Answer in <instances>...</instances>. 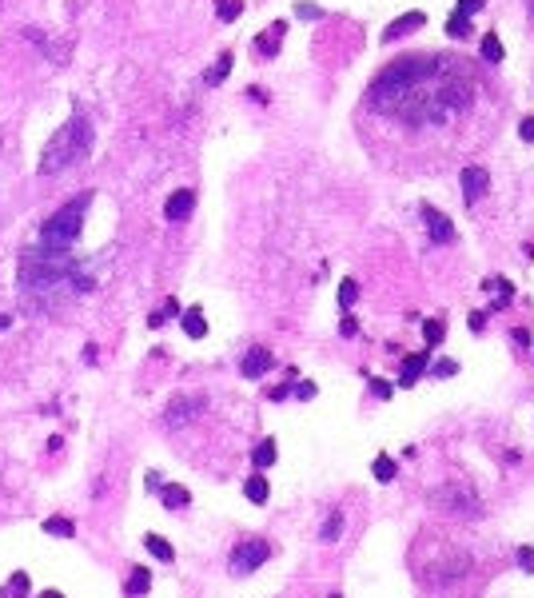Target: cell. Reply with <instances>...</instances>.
Returning <instances> with one entry per match:
<instances>
[{
    "label": "cell",
    "instance_id": "6da1fadb",
    "mask_svg": "<svg viewBox=\"0 0 534 598\" xmlns=\"http://www.w3.org/2000/svg\"><path fill=\"white\" fill-rule=\"evenodd\" d=\"M466 60H451L439 52H415L387 64L367 88V108L387 120H403L419 132L451 128L474 104V80L463 68Z\"/></svg>",
    "mask_w": 534,
    "mask_h": 598
},
{
    "label": "cell",
    "instance_id": "7a4b0ae2",
    "mask_svg": "<svg viewBox=\"0 0 534 598\" xmlns=\"http://www.w3.org/2000/svg\"><path fill=\"white\" fill-rule=\"evenodd\" d=\"M88 267L76 260L72 252H56V247H32L21 264V292L28 304H36L41 311H56L72 299V295L92 292Z\"/></svg>",
    "mask_w": 534,
    "mask_h": 598
},
{
    "label": "cell",
    "instance_id": "3957f363",
    "mask_svg": "<svg viewBox=\"0 0 534 598\" xmlns=\"http://www.w3.org/2000/svg\"><path fill=\"white\" fill-rule=\"evenodd\" d=\"M88 148H92V128H88V120H84V116H72L60 132L48 140V148L41 152V172H44V176L64 172V168H72V164H80L84 156H88Z\"/></svg>",
    "mask_w": 534,
    "mask_h": 598
},
{
    "label": "cell",
    "instance_id": "277c9868",
    "mask_svg": "<svg viewBox=\"0 0 534 598\" xmlns=\"http://www.w3.org/2000/svg\"><path fill=\"white\" fill-rule=\"evenodd\" d=\"M88 200H92V196L84 192V196H76V200L64 203L60 212H56V215H52V220L41 228V235H36V247H56V252H72V244L80 240Z\"/></svg>",
    "mask_w": 534,
    "mask_h": 598
},
{
    "label": "cell",
    "instance_id": "5b68a950",
    "mask_svg": "<svg viewBox=\"0 0 534 598\" xmlns=\"http://www.w3.org/2000/svg\"><path fill=\"white\" fill-rule=\"evenodd\" d=\"M267 558H272V543L267 538H243V543H235L228 567H232L235 578H243V575H255Z\"/></svg>",
    "mask_w": 534,
    "mask_h": 598
},
{
    "label": "cell",
    "instance_id": "8992f818",
    "mask_svg": "<svg viewBox=\"0 0 534 598\" xmlns=\"http://www.w3.org/2000/svg\"><path fill=\"white\" fill-rule=\"evenodd\" d=\"M419 212H423L427 235H431L434 244H454V223L447 220V215L439 212V208H431V203H423V208H419Z\"/></svg>",
    "mask_w": 534,
    "mask_h": 598
},
{
    "label": "cell",
    "instance_id": "52a82bcc",
    "mask_svg": "<svg viewBox=\"0 0 534 598\" xmlns=\"http://www.w3.org/2000/svg\"><path fill=\"white\" fill-rule=\"evenodd\" d=\"M459 180H463V196H466V203H479L486 192H491V176H486L483 168H474V164H466L463 172H459Z\"/></svg>",
    "mask_w": 534,
    "mask_h": 598
},
{
    "label": "cell",
    "instance_id": "ba28073f",
    "mask_svg": "<svg viewBox=\"0 0 534 598\" xmlns=\"http://www.w3.org/2000/svg\"><path fill=\"white\" fill-rule=\"evenodd\" d=\"M272 363H275V355L267 351V347H252V351L243 355L240 375H243V379H263L267 371H272Z\"/></svg>",
    "mask_w": 534,
    "mask_h": 598
},
{
    "label": "cell",
    "instance_id": "9c48e42d",
    "mask_svg": "<svg viewBox=\"0 0 534 598\" xmlns=\"http://www.w3.org/2000/svg\"><path fill=\"white\" fill-rule=\"evenodd\" d=\"M200 407H203V399H188V395L171 399L168 411H164V423H168V427H183L188 419L196 415V411H200Z\"/></svg>",
    "mask_w": 534,
    "mask_h": 598
},
{
    "label": "cell",
    "instance_id": "30bf717a",
    "mask_svg": "<svg viewBox=\"0 0 534 598\" xmlns=\"http://www.w3.org/2000/svg\"><path fill=\"white\" fill-rule=\"evenodd\" d=\"M192 208H196V192L192 188H180V192H171V200L164 203V215H168L171 223H180V220L192 215Z\"/></svg>",
    "mask_w": 534,
    "mask_h": 598
},
{
    "label": "cell",
    "instance_id": "8fae6325",
    "mask_svg": "<svg viewBox=\"0 0 534 598\" xmlns=\"http://www.w3.org/2000/svg\"><path fill=\"white\" fill-rule=\"evenodd\" d=\"M427 367H431V351H415V355H407V359H403V371H399V387H415Z\"/></svg>",
    "mask_w": 534,
    "mask_h": 598
},
{
    "label": "cell",
    "instance_id": "7c38bea8",
    "mask_svg": "<svg viewBox=\"0 0 534 598\" xmlns=\"http://www.w3.org/2000/svg\"><path fill=\"white\" fill-rule=\"evenodd\" d=\"M151 590V570L148 567H132L128 582H124V594L128 598H144Z\"/></svg>",
    "mask_w": 534,
    "mask_h": 598
},
{
    "label": "cell",
    "instance_id": "4fadbf2b",
    "mask_svg": "<svg viewBox=\"0 0 534 598\" xmlns=\"http://www.w3.org/2000/svg\"><path fill=\"white\" fill-rule=\"evenodd\" d=\"M427 16L423 12H407V16H399V21H391V28L383 32V41H395V36H407L411 28H423Z\"/></svg>",
    "mask_w": 534,
    "mask_h": 598
},
{
    "label": "cell",
    "instance_id": "5bb4252c",
    "mask_svg": "<svg viewBox=\"0 0 534 598\" xmlns=\"http://www.w3.org/2000/svg\"><path fill=\"white\" fill-rule=\"evenodd\" d=\"M180 324H183V335H188V339H203V335H208V319H203L200 307H188Z\"/></svg>",
    "mask_w": 534,
    "mask_h": 598
},
{
    "label": "cell",
    "instance_id": "9a60e30c",
    "mask_svg": "<svg viewBox=\"0 0 534 598\" xmlns=\"http://www.w3.org/2000/svg\"><path fill=\"white\" fill-rule=\"evenodd\" d=\"M279 41H283V21H275L272 28L255 41V52H260V56H275V52H279Z\"/></svg>",
    "mask_w": 534,
    "mask_h": 598
},
{
    "label": "cell",
    "instance_id": "2e32d148",
    "mask_svg": "<svg viewBox=\"0 0 534 598\" xmlns=\"http://www.w3.org/2000/svg\"><path fill=\"white\" fill-rule=\"evenodd\" d=\"M160 498H164V507H168V511H183L188 503H192V495H188L183 487H176V483H164Z\"/></svg>",
    "mask_w": 534,
    "mask_h": 598
},
{
    "label": "cell",
    "instance_id": "e0dca14e",
    "mask_svg": "<svg viewBox=\"0 0 534 598\" xmlns=\"http://www.w3.org/2000/svg\"><path fill=\"white\" fill-rule=\"evenodd\" d=\"M243 495L252 498L255 507H260V503H267V495H272V487H267V479H263V471H255V475L247 479V483H243Z\"/></svg>",
    "mask_w": 534,
    "mask_h": 598
},
{
    "label": "cell",
    "instance_id": "ac0fdd59",
    "mask_svg": "<svg viewBox=\"0 0 534 598\" xmlns=\"http://www.w3.org/2000/svg\"><path fill=\"white\" fill-rule=\"evenodd\" d=\"M252 463H255V471H267V466L275 463V439H263V443H255Z\"/></svg>",
    "mask_w": 534,
    "mask_h": 598
},
{
    "label": "cell",
    "instance_id": "d6986e66",
    "mask_svg": "<svg viewBox=\"0 0 534 598\" xmlns=\"http://www.w3.org/2000/svg\"><path fill=\"white\" fill-rule=\"evenodd\" d=\"M44 530H48L52 538H72V535H76V523H72V518L52 515V518H44Z\"/></svg>",
    "mask_w": 534,
    "mask_h": 598
},
{
    "label": "cell",
    "instance_id": "ffe728a7",
    "mask_svg": "<svg viewBox=\"0 0 534 598\" xmlns=\"http://www.w3.org/2000/svg\"><path fill=\"white\" fill-rule=\"evenodd\" d=\"M228 72H232V52H223L220 60H215V68H208V72H203V84H208V88H215V84H220L223 76H228Z\"/></svg>",
    "mask_w": 534,
    "mask_h": 598
},
{
    "label": "cell",
    "instance_id": "44dd1931",
    "mask_svg": "<svg viewBox=\"0 0 534 598\" xmlns=\"http://www.w3.org/2000/svg\"><path fill=\"white\" fill-rule=\"evenodd\" d=\"M144 547L160 558V562H171V558H176V550L168 547V538H160V535H144Z\"/></svg>",
    "mask_w": 534,
    "mask_h": 598
},
{
    "label": "cell",
    "instance_id": "7402d4cb",
    "mask_svg": "<svg viewBox=\"0 0 534 598\" xmlns=\"http://www.w3.org/2000/svg\"><path fill=\"white\" fill-rule=\"evenodd\" d=\"M503 56H506V52H503V41H498L494 32H486V36H483V60H486V64H503Z\"/></svg>",
    "mask_w": 534,
    "mask_h": 598
},
{
    "label": "cell",
    "instance_id": "603a6c76",
    "mask_svg": "<svg viewBox=\"0 0 534 598\" xmlns=\"http://www.w3.org/2000/svg\"><path fill=\"white\" fill-rule=\"evenodd\" d=\"M486 287H494V311H498V307H506V304H511V295H514V287H511V279H503V275H498V279H494V284H491V279H486Z\"/></svg>",
    "mask_w": 534,
    "mask_h": 598
},
{
    "label": "cell",
    "instance_id": "cb8c5ba5",
    "mask_svg": "<svg viewBox=\"0 0 534 598\" xmlns=\"http://www.w3.org/2000/svg\"><path fill=\"white\" fill-rule=\"evenodd\" d=\"M423 339H427V347H439L447 339V324H443V319H427V324H423Z\"/></svg>",
    "mask_w": 534,
    "mask_h": 598
},
{
    "label": "cell",
    "instance_id": "d4e9b609",
    "mask_svg": "<svg viewBox=\"0 0 534 598\" xmlns=\"http://www.w3.org/2000/svg\"><path fill=\"white\" fill-rule=\"evenodd\" d=\"M447 36H451V41H466V36H471V16H459V12H454L451 21H447Z\"/></svg>",
    "mask_w": 534,
    "mask_h": 598
},
{
    "label": "cell",
    "instance_id": "484cf974",
    "mask_svg": "<svg viewBox=\"0 0 534 598\" xmlns=\"http://www.w3.org/2000/svg\"><path fill=\"white\" fill-rule=\"evenodd\" d=\"M0 594H4V598H28V575H24V570H16V575H12V582L0 590Z\"/></svg>",
    "mask_w": 534,
    "mask_h": 598
},
{
    "label": "cell",
    "instance_id": "4316f807",
    "mask_svg": "<svg viewBox=\"0 0 534 598\" xmlns=\"http://www.w3.org/2000/svg\"><path fill=\"white\" fill-rule=\"evenodd\" d=\"M371 471H375V479H379V483H391V479H395V459H391V455H375Z\"/></svg>",
    "mask_w": 534,
    "mask_h": 598
},
{
    "label": "cell",
    "instance_id": "83f0119b",
    "mask_svg": "<svg viewBox=\"0 0 534 598\" xmlns=\"http://www.w3.org/2000/svg\"><path fill=\"white\" fill-rule=\"evenodd\" d=\"M339 535H343V515H339V511H335V515L327 518V523H323L319 538H323V543H335V538H339Z\"/></svg>",
    "mask_w": 534,
    "mask_h": 598
},
{
    "label": "cell",
    "instance_id": "f1b7e54d",
    "mask_svg": "<svg viewBox=\"0 0 534 598\" xmlns=\"http://www.w3.org/2000/svg\"><path fill=\"white\" fill-rule=\"evenodd\" d=\"M240 12H243V4H240V0H220V4H215V16H220L223 24H232L235 16H240Z\"/></svg>",
    "mask_w": 534,
    "mask_h": 598
},
{
    "label": "cell",
    "instance_id": "f546056e",
    "mask_svg": "<svg viewBox=\"0 0 534 598\" xmlns=\"http://www.w3.org/2000/svg\"><path fill=\"white\" fill-rule=\"evenodd\" d=\"M355 299H359V284H355V279H343V284H339V304L351 307Z\"/></svg>",
    "mask_w": 534,
    "mask_h": 598
},
{
    "label": "cell",
    "instance_id": "4dcf8cb0",
    "mask_svg": "<svg viewBox=\"0 0 534 598\" xmlns=\"http://www.w3.org/2000/svg\"><path fill=\"white\" fill-rule=\"evenodd\" d=\"M168 315H180V304H176V299H168V304H164L160 311L151 315L148 324H151V327H164V324H168Z\"/></svg>",
    "mask_w": 534,
    "mask_h": 598
},
{
    "label": "cell",
    "instance_id": "1f68e13d",
    "mask_svg": "<svg viewBox=\"0 0 534 598\" xmlns=\"http://www.w3.org/2000/svg\"><path fill=\"white\" fill-rule=\"evenodd\" d=\"M295 16H299V21H319L323 9H315V4H295Z\"/></svg>",
    "mask_w": 534,
    "mask_h": 598
},
{
    "label": "cell",
    "instance_id": "d6a6232c",
    "mask_svg": "<svg viewBox=\"0 0 534 598\" xmlns=\"http://www.w3.org/2000/svg\"><path fill=\"white\" fill-rule=\"evenodd\" d=\"M292 395H299V399H315V383H311V379H299V383L292 387Z\"/></svg>",
    "mask_w": 534,
    "mask_h": 598
},
{
    "label": "cell",
    "instance_id": "836d02e7",
    "mask_svg": "<svg viewBox=\"0 0 534 598\" xmlns=\"http://www.w3.org/2000/svg\"><path fill=\"white\" fill-rule=\"evenodd\" d=\"M479 9H483V0H459V9L454 12H459V16H474Z\"/></svg>",
    "mask_w": 534,
    "mask_h": 598
},
{
    "label": "cell",
    "instance_id": "e575fe53",
    "mask_svg": "<svg viewBox=\"0 0 534 598\" xmlns=\"http://www.w3.org/2000/svg\"><path fill=\"white\" fill-rule=\"evenodd\" d=\"M454 371H459V363H451V359H443V363H434V375H439V379H451Z\"/></svg>",
    "mask_w": 534,
    "mask_h": 598
},
{
    "label": "cell",
    "instance_id": "d590c367",
    "mask_svg": "<svg viewBox=\"0 0 534 598\" xmlns=\"http://www.w3.org/2000/svg\"><path fill=\"white\" fill-rule=\"evenodd\" d=\"M371 391H375L379 399H391V391H395V387L387 383V379H371Z\"/></svg>",
    "mask_w": 534,
    "mask_h": 598
},
{
    "label": "cell",
    "instance_id": "8d00e7d4",
    "mask_svg": "<svg viewBox=\"0 0 534 598\" xmlns=\"http://www.w3.org/2000/svg\"><path fill=\"white\" fill-rule=\"evenodd\" d=\"M518 136H523V140H530V144H534V116H526V120L518 124Z\"/></svg>",
    "mask_w": 534,
    "mask_h": 598
},
{
    "label": "cell",
    "instance_id": "74e56055",
    "mask_svg": "<svg viewBox=\"0 0 534 598\" xmlns=\"http://www.w3.org/2000/svg\"><path fill=\"white\" fill-rule=\"evenodd\" d=\"M339 331L347 335V339H351V335H359V324H355L351 315H343V324H339Z\"/></svg>",
    "mask_w": 534,
    "mask_h": 598
},
{
    "label": "cell",
    "instance_id": "f35d334b",
    "mask_svg": "<svg viewBox=\"0 0 534 598\" xmlns=\"http://www.w3.org/2000/svg\"><path fill=\"white\" fill-rule=\"evenodd\" d=\"M511 339H514L518 347H530V331H526V327H514V331H511Z\"/></svg>",
    "mask_w": 534,
    "mask_h": 598
},
{
    "label": "cell",
    "instance_id": "ab89813d",
    "mask_svg": "<svg viewBox=\"0 0 534 598\" xmlns=\"http://www.w3.org/2000/svg\"><path fill=\"white\" fill-rule=\"evenodd\" d=\"M518 562H523L526 570H534V550H530V547H523V550H518Z\"/></svg>",
    "mask_w": 534,
    "mask_h": 598
},
{
    "label": "cell",
    "instance_id": "60d3db41",
    "mask_svg": "<svg viewBox=\"0 0 534 598\" xmlns=\"http://www.w3.org/2000/svg\"><path fill=\"white\" fill-rule=\"evenodd\" d=\"M292 395V387H272V391H267V399H275V403H279V399H287Z\"/></svg>",
    "mask_w": 534,
    "mask_h": 598
},
{
    "label": "cell",
    "instance_id": "b9f144b4",
    "mask_svg": "<svg viewBox=\"0 0 534 598\" xmlns=\"http://www.w3.org/2000/svg\"><path fill=\"white\" fill-rule=\"evenodd\" d=\"M483 324H486V315L474 311V315H471V331H483Z\"/></svg>",
    "mask_w": 534,
    "mask_h": 598
},
{
    "label": "cell",
    "instance_id": "7bdbcfd3",
    "mask_svg": "<svg viewBox=\"0 0 534 598\" xmlns=\"http://www.w3.org/2000/svg\"><path fill=\"white\" fill-rule=\"evenodd\" d=\"M41 598H64V594H60V590H44Z\"/></svg>",
    "mask_w": 534,
    "mask_h": 598
},
{
    "label": "cell",
    "instance_id": "ee69618b",
    "mask_svg": "<svg viewBox=\"0 0 534 598\" xmlns=\"http://www.w3.org/2000/svg\"><path fill=\"white\" fill-rule=\"evenodd\" d=\"M4 327H9V315H0V331H4Z\"/></svg>",
    "mask_w": 534,
    "mask_h": 598
}]
</instances>
